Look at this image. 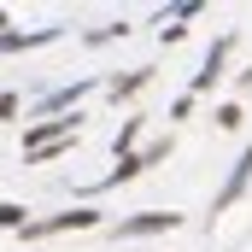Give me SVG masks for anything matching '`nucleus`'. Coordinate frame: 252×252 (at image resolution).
I'll return each instance as SVG.
<instances>
[{
  "mask_svg": "<svg viewBox=\"0 0 252 252\" xmlns=\"http://www.w3.org/2000/svg\"><path fill=\"white\" fill-rule=\"evenodd\" d=\"M247 176H252V147H247V153H241V164H235V176H229V188L217 193V211H223V205H235V193L247 188Z\"/></svg>",
  "mask_w": 252,
  "mask_h": 252,
  "instance_id": "obj_1",
  "label": "nucleus"
},
{
  "mask_svg": "<svg viewBox=\"0 0 252 252\" xmlns=\"http://www.w3.org/2000/svg\"><path fill=\"white\" fill-rule=\"evenodd\" d=\"M88 223H94V211H64V217L41 223V229H30V235H59V229H88Z\"/></svg>",
  "mask_w": 252,
  "mask_h": 252,
  "instance_id": "obj_2",
  "label": "nucleus"
},
{
  "mask_svg": "<svg viewBox=\"0 0 252 252\" xmlns=\"http://www.w3.org/2000/svg\"><path fill=\"white\" fill-rule=\"evenodd\" d=\"M176 223V211H153V217H135V223H124V235H147V229H170Z\"/></svg>",
  "mask_w": 252,
  "mask_h": 252,
  "instance_id": "obj_3",
  "label": "nucleus"
},
{
  "mask_svg": "<svg viewBox=\"0 0 252 252\" xmlns=\"http://www.w3.org/2000/svg\"><path fill=\"white\" fill-rule=\"evenodd\" d=\"M6 223H24V205H0V229Z\"/></svg>",
  "mask_w": 252,
  "mask_h": 252,
  "instance_id": "obj_4",
  "label": "nucleus"
},
{
  "mask_svg": "<svg viewBox=\"0 0 252 252\" xmlns=\"http://www.w3.org/2000/svg\"><path fill=\"white\" fill-rule=\"evenodd\" d=\"M12 112H18V100H12V94H0V118H12Z\"/></svg>",
  "mask_w": 252,
  "mask_h": 252,
  "instance_id": "obj_5",
  "label": "nucleus"
},
{
  "mask_svg": "<svg viewBox=\"0 0 252 252\" xmlns=\"http://www.w3.org/2000/svg\"><path fill=\"white\" fill-rule=\"evenodd\" d=\"M0 24H6V12H0Z\"/></svg>",
  "mask_w": 252,
  "mask_h": 252,
  "instance_id": "obj_6",
  "label": "nucleus"
}]
</instances>
